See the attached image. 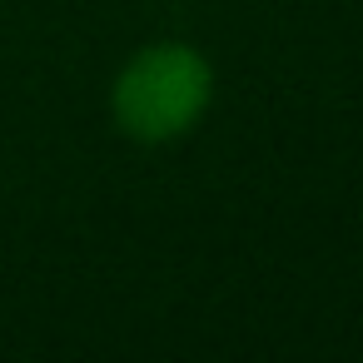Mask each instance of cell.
Masks as SVG:
<instances>
[{"instance_id":"cell-1","label":"cell","mask_w":363,"mask_h":363,"mask_svg":"<svg viewBox=\"0 0 363 363\" xmlns=\"http://www.w3.org/2000/svg\"><path fill=\"white\" fill-rule=\"evenodd\" d=\"M214 75L204 55L184 45H150L135 55L115 85V120L135 140H174L184 135L209 105Z\"/></svg>"}]
</instances>
